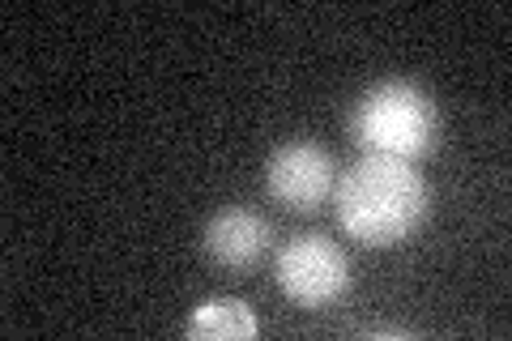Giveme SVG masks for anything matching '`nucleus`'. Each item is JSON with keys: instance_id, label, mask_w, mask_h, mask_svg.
<instances>
[{"instance_id": "nucleus-1", "label": "nucleus", "mask_w": 512, "mask_h": 341, "mask_svg": "<svg viewBox=\"0 0 512 341\" xmlns=\"http://www.w3.org/2000/svg\"><path fill=\"white\" fill-rule=\"evenodd\" d=\"M338 218L350 235L367 248H389L419 231L427 218V184L423 175L402 158L367 154L350 167L338 188Z\"/></svg>"}, {"instance_id": "nucleus-2", "label": "nucleus", "mask_w": 512, "mask_h": 341, "mask_svg": "<svg viewBox=\"0 0 512 341\" xmlns=\"http://www.w3.org/2000/svg\"><path fill=\"white\" fill-rule=\"evenodd\" d=\"M350 128L367 154L410 162L436 145V103L410 81H380L355 103Z\"/></svg>"}, {"instance_id": "nucleus-3", "label": "nucleus", "mask_w": 512, "mask_h": 341, "mask_svg": "<svg viewBox=\"0 0 512 341\" xmlns=\"http://www.w3.org/2000/svg\"><path fill=\"white\" fill-rule=\"evenodd\" d=\"M278 286L303 307H325L350 286L346 252L325 235H299L278 252Z\"/></svg>"}, {"instance_id": "nucleus-4", "label": "nucleus", "mask_w": 512, "mask_h": 341, "mask_svg": "<svg viewBox=\"0 0 512 341\" xmlns=\"http://www.w3.org/2000/svg\"><path fill=\"white\" fill-rule=\"evenodd\" d=\"M265 184L278 201L295 209H312L333 192V158L312 141H291L269 158Z\"/></svg>"}, {"instance_id": "nucleus-5", "label": "nucleus", "mask_w": 512, "mask_h": 341, "mask_svg": "<svg viewBox=\"0 0 512 341\" xmlns=\"http://www.w3.org/2000/svg\"><path fill=\"white\" fill-rule=\"evenodd\" d=\"M269 248V222L252 209H222L205 226V252L222 265H252Z\"/></svg>"}, {"instance_id": "nucleus-6", "label": "nucleus", "mask_w": 512, "mask_h": 341, "mask_svg": "<svg viewBox=\"0 0 512 341\" xmlns=\"http://www.w3.org/2000/svg\"><path fill=\"white\" fill-rule=\"evenodd\" d=\"M184 329H188V337H222V341H231V337H252L261 324H256L252 307L244 299L214 295L188 316Z\"/></svg>"}]
</instances>
